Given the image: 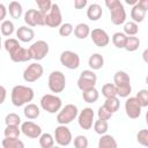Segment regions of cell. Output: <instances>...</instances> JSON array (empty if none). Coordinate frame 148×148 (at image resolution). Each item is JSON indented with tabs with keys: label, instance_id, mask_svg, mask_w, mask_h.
Listing matches in <instances>:
<instances>
[{
	"label": "cell",
	"instance_id": "bcb514c9",
	"mask_svg": "<svg viewBox=\"0 0 148 148\" xmlns=\"http://www.w3.org/2000/svg\"><path fill=\"white\" fill-rule=\"evenodd\" d=\"M88 0H74V8L75 9H82L87 6Z\"/></svg>",
	"mask_w": 148,
	"mask_h": 148
},
{
	"label": "cell",
	"instance_id": "8d00e7d4",
	"mask_svg": "<svg viewBox=\"0 0 148 148\" xmlns=\"http://www.w3.org/2000/svg\"><path fill=\"white\" fill-rule=\"evenodd\" d=\"M102 95H103L105 98L117 96V91H116L114 84H113V83H105V84L102 87Z\"/></svg>",
	"mask_w": 148,
	"mask_h": 148
},
{
	"label": "cell",
	"instance_id": "ee69618b",
	"mask_svg": "<svg viewBox=\"0 0 148 148\" xmlns=\"http://www.w3.org/2000/svg\"><path fill=\"white\" fill-rule=\"evenodd\" d=\"M113 113H111L104 105L99 106L98 108V111H97V116H98V119H103V120H109L111 117H112Z\"/></svg>",
	"mask_w": 148,
	"mask_h": 148
},
{
	"label": "cell",
	"instance_id": "2e32d148",
	"mask_svg": "<svg viewBox=\"0 0 148 148\" xmlns=\"http://www.w3.org/2000/svg\"><path fill=\"white\" fill-rule=\"evenodd\" d=\"M20 128H21V132L30 139H38L39 135L42 134V127L31 120H27L22 123Z\"/></svg>",
	"mask_w": 148,
	"mask_h": 148
},
{
	"label": "cell",
	"instance_id": "7bdbcfd3",
	"mask_svg": "<svg viewBox=\"0 0 148 148\" xmlns=\"http://www.w3.org/2000/svg\"><path fill=\"white\" fill-rule=\"evenodd\" d=\"M136 140L140 145L147 147L148 146V131L147 130H141L136 134Z\"/></svg>",
	"mask_w": 148,
	"mask_h": 148
},
{
	"label": "cell",
	"instance_id": "d6a6232c",
	"mask_svg": "<svg viewBox=\"0 0 148 148\" xmlns=\"http://www.w3.org/2000/svg\"><path fill=\"white\" fill-rule=\"evenodd\" d=\"M92 126H94V131L99 135L105 134L108 132V130H109L108 120H103V119H97L96 121H94Z\"/></svg>",
	"mask_w": 148,
	"mask_h": 148
},
{
	"label": "cell",
	"instance_id": "3957f363",
	"mask_svg": "<svg viewBox=\"0 0 148 148\" xmlns=\"http://www.w3.org/2000/svg\"><path fill=\"white\" fill-rule=\"evenodd\" d=\"M113 84L116 87L117 96L123 98H126L130 96L132 91V87H131V79L126 72L124 71L116 72L113 76Z\"/></svg>",
	"mask_w": 148,
	"mask_h": 148
},
{
	"label": "cell",
	"instance_id": "f907efd6",
	"mask_svg": "<svg viewBox=\"0 0 148 148\" xmlns=\"http://www.w3.org/2000/svg\"><path fill=\"white\" fill-rule=\"evenodd\" d=\"M138 1H139V0H125V2H126L127 5H130V6H133V5L138 3Z\"/></svg>",
	"mask_w": 148,
	"mask_h": 148
},
{
	"label": "cell",
	"instance_id": "7a4b0ae2",
	"mask_svg": "<svg viewBox=\"0 0 148 148\" xmlns=\"http://www.w3.org/2000/svg\"><path fill=\"white\" fill-rule=\"evenodd\" d=\"M35 92L34 89L23 84H17L13 87L12 94H10V99L14 106H23L28 103H30L34 99Z\"/></svg>",
	"mask_w": 148,
	"mask_h": 148
},
{
	"label": "cell",
	"instance_id": "681fc988",
	"mask_svg": "<svg viewBox=\"0 0 148 148\" xmlns=\"http://www.w3.org/2000/svg\"><path fill=\"white\" fill-rule=\"evenodd\" d=\"M138 5H139L142 9H145V10L147 12V9H148V0H139V1H138Z\"/></svg>",
	"mask_w": 148,
	"mask_h": 148
},
{
	"label": "cell",
	"instance_id": "6da1fadb",
	"mask_svg": "<svg viewBox=\"0 0 148 148\" xmlns=\"http://www.w3.org/2000/svg\"><path fill=\"white\" fill-rule=\"evenodd\" d=\"M3 46H5V50L9 53L12 61H14V62H27L31 59L29 50L21 46L18 40L15 38L6 39L3 43Z\"/></svg>",
	"mask_w": 148,
	"mask_h": 148
},
{
	"label": "cell",
	"instance_id": "816d5d0a",
	"mask_svg": "<svg viewBox=\"0 0 148 148\" xmlns=\"http://www.w3.org/2000/svg\"><path fill=\"white\" fill-rule=\"evenodd\" d=\"M1 46H2V45H1V37H0V50H1Z\"/></svg>",
	"mask_w": 148,
	"mask_h": 148
},
{
	"label": "cell",
	"instance_id": "9a60e30c",
	"mask_svg": "<svg viewBox=\"0 0 148 148\" xmlns=\"http://www.w3.org/2000/svg\"><path fill=\"white\" fill-rule=\"evenodd\" d=\"M127 98V97H126ZM141 109L142 106L140 105L139 101L136 97H128L125 102V111L128 118L131 119H136L141 116Z\"/></svg>",
	"mask_w": 148,
	"mask_h": 148
},
{
	"label": "cell",
	"instance_id": "e575fe53",
	"mask_svg": "<svg viewBox=\"0 0 148 148\" xmlns=\"http://www.w3.org/2000/svg\"><path fill=\"white\" fill-rule=\"evenodd\" d=\"M3 134L5 138H18L21 134V128L17 125H6Z\"/></svg>",
	"mask_w": 148,
	"mask_h": 148
},
{
	"label": "cell",
	"instance_id": "8992f818",
	"mask_svg": "<svg viewBox=\"0 0 148 148\" xmlns=\"http://www.w3.org/2000/svg\"><path fill=\"white\" fill-rule=\"evenodd\" d=\"M47 84H49V89L54 94H59V92L64 91L65 87H66L65 74L60 71L51 72V74L49 75V83Z\"/></svg>",
	"mask_w": 148,
	"mask_h": 148
},
{
	"label": "cell",
	"instance_id": "d4e9b609",
	"mask_svg": "<svg viewBox=\"0 0 148 148\" xmlns=\"http://www.w3.org/2000/svg\"><path fill=\"white\" fill-rule=\"evenodd\" d=\"M73 32H74V35H75L76 38H79V39H86L90 35V28L86 23H79L74 28Z\"/></svg>",
	"mask_w": 148,
	"mask_h": 148
},
{
	"label": "cell",
	"instance_id": "74e56055",
	"mask_svg": "<svg viewBox=\"0 0 148 148\" xmlns=\"http://www.w3.org/2000/svg\"><path fill=\"white\" fill-rule=\"evenodd\" d=\"M73 30H74V27H73L71 23H68V22L61 23V24L59 25V35L62 36V37H68V36H71V35L73 34Z\"/></svg>",
	"mask_w": 148,
	"mask_h": 148
},
{
	"label": "cell",
	"instance_id": "f6af8a7d",
	"mask_svg": "<svg viewBox=\"0 0 148 148\" xmlns=\"http://www.w3.org/2000/svg\"><path fill=\"white\" fill-rule=\"evenodd\" d=\"M104 2H105V6L108 7V9H112V8H114L116 6H118V5L121 3L120 0H105Z\"/></svg>",
	"mask_w": 148,
	"mask_h": 148
},
{
	"label": "cell",
	"instance_id": "ac0fdd59",
	"mask_svg": "<svg viewBox=\"0 0 148 148\" xmlns=\"http://www.w3.org/2000/svg\"><path fill=\"white\" fill-rule=\"evenodd\" d=\"M110 15H111V22L114 25H120L124 24L126 21V10L123 6V3L116 6L114 8L110 9Z\"/></svg>",
	"mask_w": 148,
	"mask_h": 148
},
{
	"label": "cell",
	"instance_id": "d6986e66",
	"mask_svg": "<svg viewBox=\"0 0 148 148\" xmlns=\"http://www.w3.org/2000/svg\"><path fill=\"white\" fill-rule=\"evenodd\" d=\"M16 37H17L18 40H21L23 43H28V42H31L34 39L35 31L29 27L22 25L16 30Z\"/></svg>",
	"mask_w": 148,
	"mask_h": 148
},
{
	"label": "cell",
	"instance_id": "4316f807",
	"mask_svg": "<svg viewBox=\"0 0 148 148\" xmlns=\"http://www.w3.org/2000/svg\"><path fill=\"white\" fill-rule=\"evenodd\" d=\"M146 13H147V12H146L145 9H142L138 3H135V5H133L132 10H131V17H132V20H133L134 22L140 23V22H142L143 18L146 17Z\"/></svg>",
	"mask_w": 148,
	"mask_h": 148
},
{
	"label": "cell",
	"instance_id": "f546056e",
	"mask_svg": "<svg viewBox=\"0 0 148 148\" xmlns=\"http://www.w3.org/2000/svg\"><path fill=\"white\" fill-rule=\"evenodd\" d=\"M111 113H114L118 111L119 109V105H120V102H119V98L117 96H113V97H109L105 99L104 104H103Z\"/></svg>",
	"mask_w": 148,
	"mask_h": 148
},
{
	"label": "cell",
	"instance_id": "603a6c76",
	"mask_svg": "<svg viewBox=\"0 0 148 148\" xmlns=\"http://www.w3.org/2000/svg\"><path fill=\"white\" fill-rule=\"evenodd\" d=\"M23 113H24V116H25L28 119L32 120V119H36V118L39 117L40 110H39V108H38L36 104H34V103H28V104H25V106H24V109H23Z\"/></svg>",
	"mask_w": 148,
	"mask_h": 148
},
{
	"label": "cell",
	"instance_id": "60d3db41",
	"mask_svg": "<svg viewBox=\"0 0 148 148\" xmlns=\"http://www.w3.org/2000/svg\"><path fill=\"white\" fill-rule=\"evenodd\" d=\"M35 2L37 3L39 10L42 13H44V14H46L50 10L51 6H52V1L51 0H35Z\"/></svg>",
	"mask_w": 148,
	"mask_h": 148
},
{
	"label": "cell",
	"instance_id": "7402d4cb",
	"mask_svg": "<svg viewBox=\"0 0 148 148\" xmlns=\"http://www.w3.org/2000/svg\"><path fill=\"white\" fill-rule=\"evenodd\" d=\"M118 143L116 139L110 134H102L98 141V148H117Z\"/></svg>",
	"mask_w": 148,
	"mask_h": 148
},
{
	"label": "cell",
	"instance_id": "44dd1931",
	"mask_svg": "<svg viewBox=\"0 0 148 148\" xmlns=\"http://www.w3.org/2000/svg\"><path fill=\"white\" fill-rule=\"evenodd\" d=\"M88 65L92 71H98L104 65V58L99 53H92L88 59Z\"/></svg>",
	"mask_w": 148,
	"mask_h": 148
},
{
	"label": "cell",
	"instance_id": "7dc6e473",
	"mask_svg": "<svg viewBox=\"0 0 148 148\" xmlns=\"http://www.w3.org/2000/svg\"><path fill=\"white\" fill-rule=\"evenodd\" d=\"M6 97H7V90L3 86H0V105L6 101Z\"/></svg>",
	"mask_w": 148,
	"mask_h": 148
},
{
	"label": "cell",
	"instance_id": "1f68e13d",
	"mask_svg": "<svg viewBox=\"0 0 148 148\" xmlns=\"http://www.w3.org/2000/svg\"><path fill=\"white\" fill-rule=\"evenodd\" d=\"M14 30H15V27H14V23L12 21H9V20H3L2 21V23L0 25V31L3 36H6V37L12 36Z\"/></svg>",
	"mask_w": 148,
	"mask_h": 148
},
{
	"label": "cell",
	"instance_id": "c3c4849f",
	"mask_svg": "<svg viewBox=\"0 0 148 148\" xmlns=\"http://www.w3.org/2000/svg\"><path fill=\"white\" fill-rule=\"evenodd\" d=\"M6 15H7V8L5 5L0 3V21H3Z\"/></svg>",
	"mask_w": 148,
	"mask_h": 148
},
{
	"label": "cell",
	"instance_id": "7c38bea8",
	"mask_svg": "<svg viewBox=\"0 0 148 148\" xmlns=\"http://www.w3.org/2000/svg\"><path fill=\"white\" fill-rule=\"evenodd\" d=\"M59 60H60V64L68 69H76L80 66V57L77 56V53L69 50L62 51Z\"/></svg>",
	"mask_w": 148,
	"mask_h": 148
},
{
	"label": "cell",
	"instance_id": "83f0119b",
	"mask_svg": "<svg viewBox=\"0 0 148 148\" xmlns=\"http://www.w3.org/2000/svg\"><path fill=\"white\" fill-rule=\"evenodd\" d=\"M140 46V39L139 37H135V36H127L126 38V42H125V45H124V49L128 52H134L139 49Z\"/></svg>",
	"mask_w": 148,
	"mask_h": 148
},
{
	"label": "cell",
	"instance_id": "ffe728a7",
	"mask_svg": "<svg viewBox=\"0 0 148 148\" xmlns=\"http://www.w3.org/2000/svg\"><path fill=\"white\" fill-rule=\"evenodd\" d=\"M103 9L98 3H91L87 9V16L90 21H97L102 17Z\"/></svg>",
	"mask_w": 148,
	"mask_h": 148
},
{
	"label": "cell",
	"instance_id": "5bb4252c",
	"mask_svg": "<svg viewBox=\"0 0 148 148\" xmlns=\"http://www.w3.org/2000/svg\"><path fill=\"white\" fill-rule=\"evenodd\" d=\"M95 113L91 108H84L77 113V123L82 130H90L94 124Z\"/></svg>",
	"mask_w": 148,
	"mask_h": 148
},
{
	"label": "cell",
	"instance_id": "b9f144b4",
	"mask_svg": "<svg viewBox=\"0 0 148 148\" xmlns=\"http://www.w3.org/2000/svg\"><path fill=\"white\" fill-rule=\"evenodd\" d=\"M74 147L75 148H87L88 139L84 135H77L74 138Z\"/></svg>",
	"mask_w": 148,
	"mask_h": 148
},
{
	"label": "cell",
	"instance_id": "4dcf8cb0",
	"mask_svg": "<svg viewBox=\"0 0 148 148\" xmlns=\"http://www.w3.org/2000/svg\"><path fill=\"white\" fill-rule=\"evenodd\" d=\"M38 139L42 148H52L54 146V138L50 133H42Z\"/></svg>",
	"mask_w": 148,
	"mask_h": 148
},
{
	"label": "cell",
	"instance_id": "30bf717a",
	"mask_svg": "<svg viewBox=\"0 0 148 148\" xmlns=\"http://www.w3.org/2000/svg\"><path fill=\"white\" fill-rule=\"evenodd\" d=\"M54 142H57V145L59 146H68L72 142V132L69 131V128L66 125H60L56 127L54 130Z\"/></svg>",
	"mask_w": 148,
	"mask_h": 148
},
{
	"label": "cell",
	"instance_id": "ab89813d",
	"mask_svg": "<svg viewBox=\"0 0 148 148\" xmlns=\"http://www.w3.org/2000/svg\"><path fill=\"white\" fill-rule=\"evenodd\" d=\"M5 123H6V125H17V126H18V125L21 124V118H20L18 114L12 112V113H8V114L6 116Z\"/></svg>",
	"mask_w": 148,
	"mask_h": 148
},
{
	"label": "cell",
	"instance_id": "d590c367",
	"mask_svg": "<svg viewBox=\"0 0 148 148\" xmlns=\"http://www.w3.org/2000/svg\"><path fill=\"white\" fill-rule=\"evenodd\" d=\"M126 38H127V35H125L124 32H114L113 36H112V43L116 47L124 49Z\"/></svg>",
	"mask_w": 148,
	"mask_h": 148
},
{
	"label": "cell",
	"instance_id": "f35d334b",
	"mask_svg": "<svg viewBox=\"0 0 148 148\" xmlns=\"http://www.w3.org/2000/svg\"><path fill=\"white\" fill-rule=\"evenodd\" d=\"M136 99L139 101L140 105L142 108H147L148 106V90L147 89H141L139 90V92L136 94Z\"/></svg>",
	"mask_w": 148,
	"mask_h": 148
},
{
	"label": "cell",
	"instance_id": "836d02e7",
	"mask_svg": "<svg viewBox=\"0 0 148 148\" xmlns=\"http://www.w3.org/2000/svg\"><path fill=\"white\" fill-rule=\"evenodd\" d=\"M139 31V25L134 21H128L124 23V34L127 36H135Z\"/></svg>",
	"mask_w": 148,
	"mask_h": 148
},
{
	"label": "cell",
	"instance_id": "4fadbf2b",
	"mask_svg": "<svg viewBox=\"0 0 148 148\" xmlns=\"http://www.w3.org/2000/svg\"><path fill=\"white\" fill-rule=\"evenodd\" d=\"M24 22L29 27L45 25V14L37 9H28L24 13Z\"/></svg>",
	"mask_w": 148,
	"mask_h": 148
},
{
	"label": "cell",
	"instance_id": "277c9868",
	"mask_svg": "<svg viewBox=\"0 0 148 148\" xmlns=\"http://www.w3.org/2000/svg\"><path fill=\"white\" fill-rule=\"evenodd\" d=\"M61 98L53 94H46L40 98V108L49 113H57L61 109Z\"/></svg>",
	"mask_w": 148,
	"mask_h": 148
},
{
	"label": "cell",
	"instance_id": "52a82bcc",
	"mask_svg": "<svg viewBox=\"0 0 148 148\" xmlns=\"http://www.w3.org/2000/svg\"><path fill=\"white\" fill-rule=\"evenodd\" d=\"M49 44L45 42V40H37L35 43H32L30 46H29V53L31 56V59L36 60V61H39V60H43L47 53H49Z\"/></svg>",
	"mask_w": 148,
	"mask_h": 148
},
{
	"label": "cell",
	"instance_id": "cb8c5ba5",
	"mask_svg": "<svg viewBox=\"0 0 148 148\" xmlns=\"http://www.w3.org/2000/svg\"><path fill=\"white\" fill-rule=\"evenodd\" d=\"M7 12L9 13V15L13 18H20L23 14V9H22V5L18 1H12L9 2V6L7 8Z\"/></svg>",
	"mask_w": 148,
	"mask_h": 148
},
{
	"label": "cell",
	"instance_id": "ba28073f",
	"mask_svg": "<svg viewBox=\"0 0 148 148\" xmlns=\"http://www.w3.org/2000/svg\"><path fill=\"white\" fill-rule=\"evenodd\" d=\"M96 82H97V76L94 73V71L92 69H86V71L81 72L80 76L77 79V87L81 91H83L86 89L95 87Z\"/></svg>",
	"mask_w": 148,
	"mask_h": 148
},
{
	"label": "cell",
	"instance_id": "5b68a950",
	"mask_svg": "<svg viewBox=\"0 0 148 148\" xmlns=\"http://www.w3.org/2000/svg\"><path fill=\"white\" fill-rule=\"evenodd\" d=\"M79 110L76 105L74 104H66L64 108H61L58 111L57 114V123L60 125H67L72 123L76 117H77Z\"/></svg>",
	"mask_w": 148,
	"mask_h": 148
},
{
	"label": "cell",
	"instance_id": "f1b7e54d",
	"mask_svg": "<svg viewBox=\"0 0 148 148\" xmlns=\"http://www.w3.org/2000/svg\"><path fill=\"white\" fill-rule=\"evenodd\" d=\"M1 145L3 148H24V143L18 138H5Z\"/></svg>",
	"mask_w": 148,
	"mask_h": 148
},
{
	"label": "cell",
	"instance_id": "8fae6325",
	"mask_svg": "<svg viewBox=\"0 0 148 148\" xmlns=\"http://www.w3.org/2000/svg\"><path fill=\"white\" fill-rule=\"evenodd\" d=\"M43 73H44L43 66L40 64H38V62H32L24 69L23 80L25 82H29V83L30 82H35V81H37L38 79L42 77Z\"/></svg>",
	"mask_w": 148,
	"mask_h": 148
},
{
	"label": "cell",
	"instance_id": "e0dca14e",
	"mask_svg": "<svg viewBox=\"0 0 148 148\" xmlns=\"http://www.w3.org/2000/svg\"><path fill=\"white\" fill-rule=\"evenodd\" d=\"M90 38L92 43L98 47H104L110 43V37L108 32L101 28L92 29V31H90Z\"/></svg>",
	"mask_w": 148,
	"mask_h": 148
},
{
	"label": "cell",
	"instance_id": "484cf974",
	"mask_svg": "<svg viewBox=\"0 0 148 148\" xmlns=\"http://www.w3.org/2000/svg\"><path fill=\"white\" fill-rule=\"evenodd\" d=\"M98 97H99V92L95 87L82 91V98L86 103H95L98 99Z\"/></svg>",
	"mask_w": 148,
	"mask_h": 148
},
{
	"label": "cell",
	"instance_id": "9c48e42d",
	"mask_svg": "<svg viewBox=\"0 0 148 148\" xmlns=\"http://www.w3.org/2000/svg\"><path fill=\"white\" fill-rule=\"evenodd\" d=\"M62 23V15L57 3H52L50 10L45 14V25L50 28H58Z\"/></svg>",
	"mask_w": 148,
	"mask_h": 148
}]
</instances>
